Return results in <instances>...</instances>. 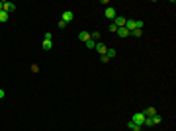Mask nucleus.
I'll return each instance as SVG.
<instances>
[{
	"instance_id": "nucleus-22",
	"label": "nucleus",
	"mask_w": 176,
	"mask_h": 131,
	"mask_svg": "<svg viewBox=\"0 0 176 131\" xmlns=\"http://www.w3.org/2000/svg\"><path fill=\"white\" fill-rule=\"evenodd\" d=\"M2 6H4V2H0V12H2Z\"/></svg>"
},
{
	"instance_id": "nucleus-20",
	"label": "nucleus",
	"mask_w": 176,
	"mask_h": 131,
	"mask_svg": "<svg viewBox=\"0 0 176 131\" xmlns=\"http://www.w3.org/2000/svg\"><path fill=\"white\" fill-rule=\"evenodd\" d=\"M32 73H39V65H32Z\"/></svg>"
},
{
	"instance_id": "nucleus-16",
	"label": "nucleus",
	"mask_w": 176,
	"mask_h": 131,
	"mask_svg": "<svg viewBox=\"0 0 176 131\" xmlns=\"http://www.w3.org/2000/svg\"><path fill=\"white\" fill-rule=\"evenodd\" d=\"M86 47H88V49H94V47H96V41H94V39H88V41H86Z\"/></svg>"
},
{
	"instance_id": "nucleus-3",
	"label": "nucleus",
	"mask_w": 176,
	"mask_h": 131,
	"mask_svg": "<svg viewBox=\"0 0 176 131\" xmlns=\"http://www.w3.org/2000/svg\"><path fill=\"white\" fill-rule=\"evenodd\" d=\"M104 16H106L110 22H114V18L118 16V12H116V8H114V6H108V8L104 10Z\"/></svg>"
},
{
	"instance_id": "nucleus-11",
	"label": "nucleus",
	"mask_w": 176,
	"mask_h": 131,
	"mask_svg": "<svg viewBox=\"0 0 176 131\" xmlns=\"http://www.w3.org/2000/svg\"><path fill=\"white\" fill-rule=\"evenodd\" d=\"M127 127H129V129H131V131H141V125H135V123H133L131 120L127 121Z\"/></svg>"
},
{
	"instance_id": "nucleus-5",
	"label": "nucleus",
	"mask_w": 176,
	"mask_h": 131,
	"mask_svg": "<svg viewBox=\"0 0 176 131\" xmlns=\"http://www.w3.org/2000/svg\"><path fill=\"white\" fill-rule=\"evenodd\" d=\"M2 10L6 12V14H12V12L16 10V4H14V2H4V6H2Z\"/></svg>"
},
{
	"instance_id": "nucleus-18",
	"label": "nucleus",
	"mask_w": 176,
	"mask_h": 131,
	"mask_svg": "<svg viewBox=\"0 0 176 131\" xmlns=\"http://www.w3.org/2000/svg\"><path fill=\"white\" fill-rule=\"evenodd\" d=\"M100 37V32H92L90 33V39H98Z\"/></svg>"
},
{
	"instance_id": "nucleus-6",
	"label": "nucleus",
	"mask_w": 176,
	"mask_h": 131,
	"mask_svg": "<svg viewBox=\"0 0 176 131\" xmlns=\"http://www.w3.org/2000/svg\"><path fill=\"white\" fill-rule=\"evenodd\" d=\"M114 24H116V28H125V18H123V16H116V18H114Z\"/></svg>"
},
{
	"instance_id": "nucleus-13",
	"label": "nucleus",
	"mask_w": 176,
	"mask_h": 131,
	"mask_svg": "<svg viewBox=\"0 0 176 131\" xmlns=\"http://www.w3.org/2000/svg\"><path fill=\"white\" fill-rule=\"evenodd\" d=\"M143 114L147 116V118H151V116H155V114H157V108H147Z\"/></svg>"
},
{
	"instance_id": "nucleus-1",
	"label": "nucleus",
	"mask_w": 176,
	"mask_h": 131,
	"mask_svg": "<svg viewBox=\"0 0 176 131\" xmlns=\"http://www.w3.org/2000/svg\"><path fill=\"white\" fill-rule=\"evenodd\" d=\"M41 47H43V51H51V49H53V35L49 32L45 33V39H43V45H41Z\"/></svg>"
},
{
	"instance_id": "nucleus-21",
	"label": "nucleus",
	"mask_w": 176,
	"mask_h": 131,
	"mask_svg": "<svg viewBox=\"0 0 176 131\" xmlns=\"http://www.w3.org/2000/svg\"><path fill=\"white\" fill-rule=\"evenodd\" d=\"M4 96H6V92H4V90H2V88H0V100L4 98Z\"/></svg>"
},
{
	"instance_id": "nucleus-7",
	"label": "nucleus",
	"mask_w": 176,
	"mask_h": 131,
	"mask_svg": "<svg viewBox=\"0 0 176 131\" xmlns=\"http://www.w3.org/2000/svg\"><path fill=\"white\" fill-rule=\"evenodd\" d=\"M118 35H120V37H129V35H131V33L127 32V30H125V28H118Z\"/></svg>"
},
{
	"instance_id": "nucleus-2",
	"label": "nucleus",
	"mask_w": 176,
	"mask_h": 131,
	"mask_svg": "<svg viewBox=\"0 0 176 131\" xmlns=\"http://www.w3.org/2000/svg\"><path fill=\"white\" fill-rule=\"evenodd\" d=\"M145 118H147V116H145L143 112H137V114H133V116H131V121L135 123V125H143Z\"/></svg>"
},
{
	"instance_id": "nucleus-12",
	"label": "nucleus",
	"mask_w": 176,
	"mask_h": 131,
	"mask_svg": "<svg viewBox=\"0 0 176 131\" xmlns=\"http://www.w3.org/2000/svg\"><path fill=\"white\" fill-rule=\"evenodd\" d=\"M104 55H108V59H114V57L118 55V51H116V49H112V47H110V49H106V53H104Z\"/></svg>"
},
{
	"instance_id": "nucleus-17",
	"label": "nucleus",
	"mask_w": 176,
	"mask_h": 131,
	"mask_svg": "<svg viewBox=\"0 0 176 131\" xmlns=\"http://www.w3.org/2000/svg\"><path fill=\"white\" fill-rule=\"evenodd\" d=\"M108 30H110L112 33H116V32H118V28H116V24H114V22H110V28H108Z\"/></svg>"
},
{
	"instance_id": "nucleus-4",
	"label": "nucleus",
	"mask_w": 176,
	"mask_h": 131,
	"mask_svg": "<svg viewBox=\"0 0 176 131\" xmlns=\"http://www.w3.org/2000/svg\"><path fill=\"white\" fill-rule=\"evenodd\" d=\"M65 24H69V22H73L75 20V12L73 10H67V12H63V18H61Z\"/></svg>"
},
{
	"instance_id": "nucleus-19",
	"label": "nucleus",
	"mask_w": 176,
	"mask_h": 131,
	"mask_svg": "<svg viewBox=\"0 0 176 131\" xmlns=\"http://www.w3.org/2000/svg\"><path fill=\"white\" fill-rule=\"evenodd\" d=\"M57 26H59V30H65V28H67V24H65V22H63V20H61V22L57 24Z\"/></svg>"
},
{
	"instance_id": "nucleus-9",
	"label": "nucleus",
	"mask_w": 176,
	"mask_h": 131,
	"mask_svg": "<svg viewBox=\"0 0 176 131\" xmlns=\"http://www.w3.org/2000/svg\"><path fill=\"white\" fill-rule=\"evenodd\" d=\"M161 121H163V118H161L159 114H155V116H151V123H153V125H159Z\"/></svg>"
},
{
	"instance_id": "nucleus-15",
	"label": "nucleus",
	"mask_w": 176,
	"mask_h": 131,
	"mask_svg": "<svg viewBox=\"0 0 176 131\" xmlns=\"http://www.w3.org/2000/svg\"><path fill=\"white\" fill-rule=\"evenodd\" d=\"M133 35V37H141V35H143V30H133V32H129Z\"/></svg>"
},
{
	"instance_id": "nucleus-10",
	"label": "nucleus",
	"mask_w": 176,
	"mask_h": 131,
	"mask_svg": "<svg viewBox=\"0 0 176 131\" xmlns=\"http://www.w3.org/2000/svg\"><path fill=\"white\" fill-rule=\"evenodd\" d=\"M94 49H96L98 53H102V55H104V53H106V49H108V47H106L104 43H96V47H94Z\"/></svg>"
},
{
	"instance_id": "nucleus-14",
	"label": "nucleus",
	"mask_w": 176,
	"mask_h": 131,
	"mask_svg": "<svg viewBox=\"0 0 176 131\" xmlns=\"http://www.w3.org/2000/svg\"><path fill=\"white\" fill-rule=\"evenodd\" d=\"M8 18H10V14H6L4 10L0 12V22H8Z\"/></svg>"
},
{
	"instance_id": "nucleus-8",
	"label": "nucleus",
	"mask_w": 176,
	"mask_h": 131,
	"mask_svg": "<svg viewBox=\"0 0 176 131\" xmlns=\"http://www.w3.org/2000/svg\"><path fill=\"white\" fill-rule=\"evenodd\" d=\"M78 39H80V41H84V43H86L88 39H90V33H88V32H80V33H78Z\"/></svg>"
}]
</instances>
